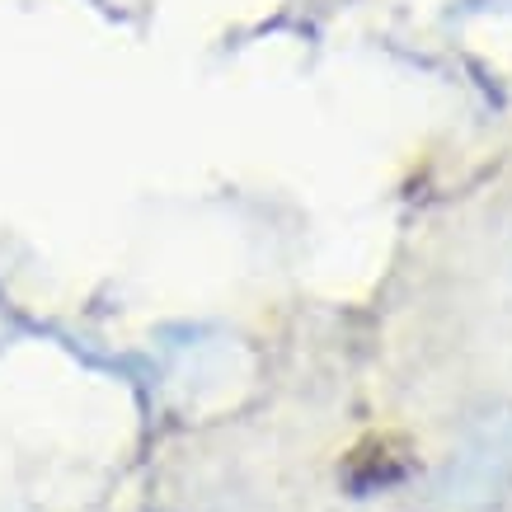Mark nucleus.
I'll return each instance as SVG.
<instances>
[{
  "instance_id": "nucleus-1",
  "label": "nucleus",
  "mask_w": 512,
  "mask_h": 512,
  "mask_svg": "<svg viewBox=\"0 0 512 512\" xmlns=\"http://www.w3.org/2000/svg\"><path fill=\"white\" fill-rule=\"evenodd\" d=\"M414 470V456L404 447V437H367L362 447L348 456V484L357 494H372V489H390Z\"/></svg>"
}]
</instances>
